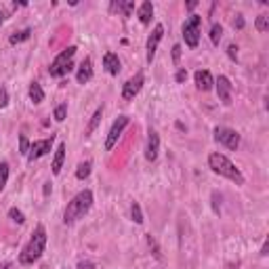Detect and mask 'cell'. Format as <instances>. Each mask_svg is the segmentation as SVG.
<instances>
[{"label": "cell", "mask_w": 269, "mask_h": 269, "mask_svg": "<svg viewBox=\"0 0 269 269\" xmlns=\"http://www.w3.org/2000/svg\"><path fill=\"white\" fill-rule=\"evenodd\" d=\"M128 116H118L116 120H114V124H111V128H109V132H107V137H105V151H111L114 149V145L118 143V139H120V134L124 132V128L128 126Z\"/></svg>", "instance_id": "52a82bcc"}, {"label": "cell", "mask_w": 269, "mask_h": 269, "mask_svg": "<svg viewBox=\"0 0 269 269\" xmlns=\"http://www.w3.org/2000/svg\"><path fill=\"white\" fill-rule=\"evenodd\" d=\"M196 5H198V3H194V0H191V3H187V9H189V11H194V9H196Z\"/></svg>", "instance_id": "ab89813d"}, {"label": "cell", "mask_w": 269, "mask_h": 269, "mask_svg": "<svg viewBox=\"0 0 269 269\" xmlns=\"http://www.w3.org/2000/svg\"><path fill=\"white\" fill-rule=\"evenodd\" d=\"M65 116H67V103L57 105V107H55V111H53V118H55L57 122H63V120H65Z\"/></svg>", "instance_id": "4316f807"}, {"label": "cell", "mask_w": 269, "mask_h": 269, "mask_svg": "<svg viewBox=\"0 0 269 269\" xmlns=\"http://www.w3.org/2000/svg\"><path fill=\"white\" fill-rule=\"evenodd\" d=\"M175 80H177L179 84H183V82L187 80V70H183V67H181V70H179V72L175 74Z\"/></svg>", "instance_id": "1f68e13d"}, {"label": "cell", "mask_w": 269, "mask_h": 269, "mask_svg": "<svg viewBox=\"0 0 269 269\" xmlns=\"http://www.w3.org/2000/svg\"><path fill=\"white\" fill-rule=\"evenodd\" d=\"M76 47L72 44V47H67L65 51H61L55 59H53V63H51V67H49V74L53 76V78H63V76H67L72 72V67H74V55H76Z\"/></svg>", "instance_id": "277c9868"}, {"label": "cell", "mask_w": 269, "mask_h": 269, "mask_svg": "<svg viewBox=\"0 0 269 269\" xmlns=\"http://www.w3.org/2000/svg\"><path fill=\"white\" fill-rule=\"evenodd\" d=\"M194 80H196V86L200 88V91H204V93L215 88V78H213V74L208 70H196Z\"/></svg>", "instance_id": "4fadbf2b"}, {"label": "cell", "mask_w": 269, "mask_h": 269, "mask_svg": "<svg viewBox=\"0 0 269 269\" xmlns=\"http://www.w3.org/2000/svg\"><path fill=\"white\" fill-rule=\"evenodd\" d=\"M215 88H217V95H219V101L223 105H232V82L227 76H219L215 80Z\"/></svg>", "instance_id": "8fae6325"}, {"label": "cell", "mask_w": 269, "mask_h": 269, "mask_svg": "<svg viewBox=\"0 0 269 269\" xmlns=\"http://www.w3.org/2000/svg\"><path fill=\"white\" fill-rule=\"evenodd\" d=\"M9 105V93L5 86H0V107H7Z\"/></svg>", "instance_id": "4dcf8cb0"}, {"label": "cell", "mask_w": 269, "mask_h": 269, "mask_svg": "<svg viewBox=\"0 0 269 269\" xmlns=\"http://www.w3.org/2000/svg\"><path fill=\"white\" fill-rule=\"evenodd\" d=\"M63 160H65V143H59L55 149V158H53V175H59L63 168Z\"/></svg>", "instance_id": "e0dca14e"}, {"label": "cell", "mask_w": 269, "mask_h": 269, "mask_svg": "<svg viewBox=\"0 0 269 269\" xmlns=\"http://www.w3.org/2000/svg\"><path fill=\"white\" fill-rule=\"evenodd\" d=\"M130 217H132V221L137 223V225H141V223H143V213H141L139 202H132V204H130Z\"/></svg>", "instance_id": "603a6c76"}, {"label": "cell", "mask_w": 269, "mask_h": 269, "mask_svg": "<svg viewBox=\"0 0 269 269\" xmlns=\"http://www.w3.org/2000/svg\"><path fill=\"white\" fill-rule=\"evenodd\" d=\"M162 36H164V26H162V24H158V26L153 28V32L149 34V38H147V44H145V51H147L145 59H147V63H151V61H153V57H156V51H158V44H160Z\"/></svg>", "instance_id": "30bf717a"}, {"label": "cell", "mask_w": 269, "mask_h": 269, "mask_svg": "<svg viewBox=\"0 0 269 269\" xmlns=\"http://www.w3.org/2000/svg\"><path fill=\"white\" fill-rule=\"evenodd\" d=\"M111 11H120L124 17H130L134 11V3H114L111 5Z\"/></svg>", "instance_id": "ffe728a7"}, {"label": "cell", "mask_w": 269, "mask_h": 269, "mask_svg": "<svg viewBox=\"0 0 269 269\" xmlns=\"http://www.w3.org/2000/svg\"><path fill=\"white\" fill-rule=\"evenodd\" d=\"M91 162H82V164H78V168H76V179H80V181H82V179H86L88 175H91Z\"/></svg>", "instance_id": "cb8c5ba5"}, {"label": "cell", "mask_w": 269, "mask_h": 269, "mask_svg": "<svg viewBox=\"0 0 269 269\" xmlns=\"http://www.w3.org/2000/svg\"><path fill=\"white\" fill-rule=\"evenodd\" d=\"M255 28H257V32H267L269 30V17L267 15H259L257 21H255Z\"/></svg>", "instance_id": "484cf974"}, {"label": "cell", "mask_w": 269, "mask_h": 269, "mask_svg": "<svg viewBox=\"0 0 269 269\" xmlns=\"http://www.w3.org/2000/svg\"><path fill=\"white\" fill-rule=\"evenodd\" d=\"M147 244H149V248H153V255H156V259H162V255H160V248H158V244H156V240H153L151 236H147Z\"/></svg>", "instance_id": "f546056e"}, {"label": "cell", "mask_w": 269, "mask_h": 269, "mask_svg": "<svg viewBox=\"0 0 269 269\" xmlns=\"http://www.w3.org/2000/svg\"><path fill=\"white\" fill-rule=\"evenodd\" d=\"M200 28H202V17L200 15H189L183 24V40L189 49H196L200 42Z\"/></svg>", "instance_id": "5b68a950"}, {"label": "cell", "mask_w": 269, "mask_h": 269, "mask_svg": "<svg viewBox=\"0 0 269 269\" xmlns=\"http://www.w3.org/2000/svg\"><path fill=\"white\" fill-rule=\"evenodd\" d=\"M7 181H9V164L7 162H0V191L5 189Z\"/></svg>", "instance_id": "d4e9b609"}, {"label": "cell", "mask_w": 269, "mask_h": 269, "mask_svg": "<svg viewBox=\"0 0 269 269\" xmlns=\"http://www.w3.org/2000/svg\"><path fill=\"white\" fill-rule=\"evenodd\" d=\"M179 59H181V44H175L172 47V61L179 63Z\"/></svg>", "instance_id": "e575fe53"}, {"label": "cell", "mask_w": 269, "mask_h": 269, "mask_svg": "<svg viewBox=\"0 0 269 269\" xmlns=\"http://www.w3.org/2000/svg\"><path fill=\"white\" fill-rule=\"evenodd\" d=\"M44 248H47V229H44V225H38V227L34 229L32 238L28 240V244L24 246V251L19 253V263L26 265V267H28V265H34V263L42 257Z\"/></svg>", "instance_id": "6da1fadb"}, {"label": "cell", "mask_w": 269, "mask_h": 269, "mask_svg": "<svg viewBox=\"0 0 269 269\" xmlns=\"http://www.w3.org/2000/svg\"><path fill=\"white\" fill-rule=\"evenodd\" d=\"M91 78H93V59H91V57H86V59L80 63V67H78L76 80H78V84H86Z\"/></svg>", "instance_id": "9a60e30c"}, {"label": "cell", "mask_w": 269, "mask_h": 269, "mask_svg": "<svg viewBox=\"0 0 269 269\" xmlns=\"http://www.w3.org/2000/svg\"><path fill=\"white\" fill-rule=\"evenodd\" d=\"M5 24V13H0V26Z\"/></svg>", "instance_id": "60d3db41"}, {"label": "cell", "mask_w": 269, "mask_h": 269, "mask_svg": "<svg viewBox=\"0 0 269 269\" xmlns=\"http://www.w3.org/2000/svg\"><path fill=\"white\" fill-rule=\"evenodd\" d=\"M93 206V191L91 189H82L78 191L65 206V213H63V223L65 225H72L78 219H82L88 210Z\"/></svg>", "instance_id": "7a4b0ae2"}, {"label": "cell", "mask_w": 269, "mask_h": 269, "mask_svg": "<svg viewBox=\"0 0 269 269\" xmlns=\"http://www.w3.org/2000/svg\"><path fill=\"white\" fill-rule=\"evenodd\" d=\"M234 28H238V30L244 28V17H242V15H236V19H234Z\"/></svg>", "instance_id": "d590c367"}, {"label": "cell", "mask_w": 269, "mask_h": 269, "mask_svg": "<svg viewBox=\"0 0 269 269\" xmlns=\"http://www.w3.org/2000/svg\"><path fill=\"white\" fill-rule=\"evenodd\" d=\"M227 55H229L232 61H238V47H236V44H229V47H227Z\"/></svg>", "instance_id": "836d02e7"}, {"label": "cell", "mask_w": 269, "mask_h": 269, "mask_svg": "<svg viewBox=\"0 0 269 269\" xmlns=\"http://www.w3.org/2000/svg\"><path fill=\"white\" fill-rule=\"evenodd\" d=\"M53 141H55V137H53V134H51L49 139H40V141H34V143L30 145V151H28V160H30V162H34V160L42 158V156H47V153L53 149Z\"/></svg>", "instance_id": "9c48e42d"}, {"label": "cell", "mask_w": 269, "mask_h": 269, "mask_svg": "<svg viewBox=\"0 0 269 269\" xmlns=\"http://www.w3.org/2000/svg\"><path fill=\"white\" fill-rule=\"evenodd\" d=\"M213 208H215V213L221 210V194H217V191H213Z\"/></svg>", "instance_id": "d6a6232c"}, {"label": "cell", "mask_w": 269, "mask_h": 269, "mask_svg": "<svg viewBox=\"0 0 269 269\" xmlns=\"http://www.w3.org/2000/svg\"><path fill=\"white\" fill-rule=\"evenodd\" d=\"M28 93H30L32 103H36V105H38V103H42V101H44V91H42V86H40L38 82H32V84H30V91H28Z\"/></svg>", "instance_id": "d6986e66"}, {"label": "cell", "mask_w": 269, "mask_h": 269, "mask_svg": "<svg viewBox=\"0 0 269 269\" xmlns=\"http://www.w3.org/2000/svg\"><path fill=\"white\" fill-rule=\"evenodd\" d=\"M30 36H32V30H30V28H26V30H21V32H15V34L9 38V42H11V44H19V42L28 40Z\"/></svg>", "instance_id": "44dd1931"}, {"label": "cell", "mask_w": 269, "mask_h": 269, "mask_svg": "<svg viewBox=\"0 0 269 269\" xmlns=\"http://www.w3.org/2000/svg\"><path fill=\"white\" fill-rule=\"evenodd\" d=\"M101 118H103V105L95 109V114H93V118H91V122H88V126H86V137H91V134H93V132L97 130V126H99V122H101Z\"/></svg>", "instance_id": "ac0fdd59"}, {"label": "cell", "mask_w": 269, "mask_h": 269, "mask_svg": "<svg viewBox=\"0 0 269 269\" xmlns=\"http://www.w3.org/2000/svg\"><path fill=\"white\" fill-rule=\"evenodd\" d=\"M221 38H223V26L221 24H213V28H210V42L215 44V47H219Z\"/></svg>", "instance_id": "7402d4cb"}, {"label": "cell", "mask_w": 269, "mask_h": 269, "mask_svg": "<svg viewBox=\"0 0 269 269\" xmlns=\"http://www.w3.org/2000/svg\"><path fill=\"white\" fill-rule=\"evenodd\" d=\"M0 269H13V263H3V265H0Z\"/></svg>", "instance_id": "f35d334b"}, {"label": "cell", "mask_w": 269, "mask_h": 269, "mask_svg": "<svg viewBox=\"0 0 269 269\" xmlns=\"http://www.w3.org/2000/svg\"><path fill=\"white\" fill-rule=\"evenodd\" d=\"M267 251H269V244H267V240H265V244H263V248H261V255H263V257H267V255H269Z\"/></svg>", "instance_id": "74e56055"}, {"label": "cell", "mask_w": 269, "mask_h": 269, "mask_svg": "<svg viewBox=\"0 0 269 269\" xmlns=\"http://www.w3.org/2000/svg\"><path fill=\"white\" fill-rule=\"evenodd\" d=\"M9 219H11V221H15L17 225H24V223H26V217H24V213H21V210H17V208H11V210H9Z\"/></svg>", "instance_id": "83f0119b"}, {"label": "cell", "mask_w": 269, "mask_h": 269, "mask_svg": "<svg viewBox=\"0 0 269 269\" xmlns=\"http://www.w3.org/2000/svg\"><path fill=\"white\" fill-rule=\"evenodd\" d=\"M103 67H105V72L109 76H118L120 70H122V63H120L116 53H105L103 55Z\"/></svg>", "instance_id": "5bb4252c"}, {"label": "cell", "mask_w": 269, "mask_h": 269, "mask_svg": "<svg viewBox=\"0 0 269 269\" xmlns=\"http://www.w3.org/2000/svg\"><path fill=\"white\" fill-rule=\"evenodd\" d=\"M213 134H215V141L217 143H221V145H225L227 149H232V151H236L238 147H240V141H242V137L234 130V128H227V126H217L215 130H213Z\"/></svg>", "instance_id": "8992f818"}, {"label": "cell", "mask_w": 269, "mask_h": 269, "mask_svg": "<svg viewBox=\"0 0 269 269\" xmlns=\"http://www.w3.org/2000/svg\"><path fill=\"white\" fill-rule=\"evenodd\" d=\"M137 17H139V21H141L143 26H147L149 21H151V17H153V5L149 3V0H145V3L139 5V9H137Z\"/></svg>", "instance_id": "2e32d148"}, {"label": "cell", "mask_w": 269, "mask_h": 269, "mask_svg": "<svg viewBox=\"0 0 269 269\" xmlns=\"http://www.w3.org/2000/svg\"><path fill=\"white\" fill-rule=\"evenodd\" d=\"M208 168L219 175V177H225L229 181H234L236 185H244V175L240 172V168L227 158V156H223L219 151H213L208 156Z\"/></svg>", "instance_id": "3957f363"}, {"label": "cell", "mask_w": 269, "mask_h": 269, "mask_svg": "<svg viewBox=\"0 0 269 269\" xmlns=\"http://www.w3.org/2000/svg\"><path fill=\"white\" fill-rule=\"evenodd\" d=\"M19 151L24 156H28V151H30V141H28L26 134H19Z\"/></svg>", "instance_id": "f1b7e54d"}, {"label": "cell", "mask_w": 269, "mask_h": 269, "mask_svg": "<svg viewBox=\"0 0 269 269\" xmlns=\"http://www.w3.org/2000/svg\"><path fill=\"white\" fill-rule=\"evenodd\" d=\"M158 151H160V137L156 130H149L147 132V145H145V158L149 162L158 160Z\"/></svg>", "instance_id": "7c38bea8"}, {"label": "cell", "mask_w": 269, "mask_h": 269, "mask_svg": "<svg viewBox=\"0 0 269 269\" xmlns=\"http://www.w3.org/2000/svg\"><path fill=\"white\" fill-rule=\"evenodd\" d=\"M78 269H97V267H95L91 261H80V263H78Z\"/></svg>", "instance_id": "8d00e7d4"}, {"label": "cell", "mask_w": 269, "mask_h": 269, "mask_svg": "<svg viewBox=\"0 0 269 269\" xmlns=\"http://www.w3.org/2000/svg\"><path fill=\"white\" fill-rule=\"evenodd\" d=\"M143 82H145V78H143L141 72L134 74L130 80H126V82L122 84V99H124V101H132L134 97L139 95L141 88H143Z\"/></svg>", "instance_id": "ba28073f"}]
</instances>
